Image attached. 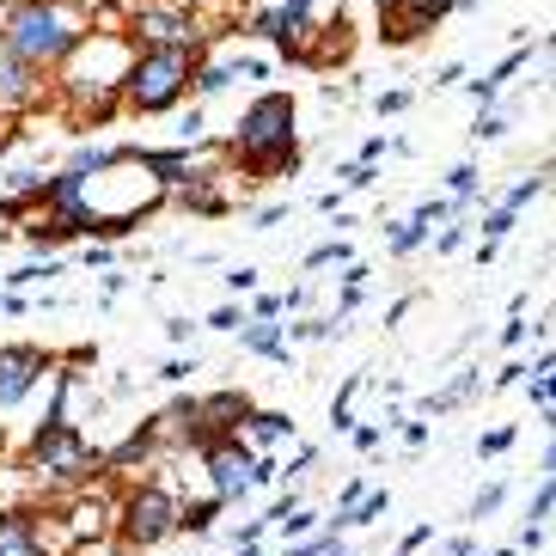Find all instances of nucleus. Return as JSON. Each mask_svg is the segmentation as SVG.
<instances>
[{
    "label": "nucleus",
    "instance_id": "423d86ee",
    "mask_svg": "<svg viewBox=\"0 0 556 556\" xmlns=\"http://www.w3.org/2000/svg\"><path fill=\"white\" fill-rule=\"evenodd\" d=\"M202 465H208V483L220 502H239L251 490V446L239 434H220L214 446H202Z\"/></svg>",
    "mask_w": 556,
    "mask_h": 556
},
{
    "label": "nucleus",
    "instance_id": "f257e3e1",
    "mask_svg": "<svg viewBox=\"0 0 556 556\" xmlns=\"http://www.w3.org/2000/svg\"><path fill=\"white\" fill-rule=\"evenodd\" d=\"M67 392H74V374L55 379V404H50V416H43V428H37V441H31V465L50 490H80V483H92L99 465H104L99 446L67 422Z\"/></svg>",
    "mask_w": 556,
    "mask_h": 556
},
{
    "label": "nucleus",
    "instance_id": "4be33fe9",
    "mask_svg": "<svg viewBox=\"0 0 556 556\" xmlns=\"http://www.w3.org/2000/svg\"><path fill=\"white\" fill-rule=\"evenodd\" d=\"M502 483H490V490H477V502H471V520H490V514H495V507H502Z\"/></svg>",
    "mask_w": 556,
    "mask_h": 556
},
{
    "label": "nucleus",
    "instance_id": "79ce46f5",
    "mask_svg": "<svg viewBox=\"0 0 556 556\" xmlns=\"http://www.w3.org/2000/svg\"><path fill=\"white\" fill-rule=\"evenodd\" d=\"M0 312H7V300H0Z\"/></svg>",
    "mask_w": 556,
    "mask_h": 556
},
{
    "label": "nucleus",
    "instance_id": "ea45409f",
    "mask_svg": "<svg viewBox=\"0 0 556 556\" xmlns=\"http://www.w3.org/2000/svg\"><path fill=\"white\" fill-rule=\"evenodd\" d=\"M495 556H520V551H495Z\"/></svg>",
    "mask_w": 556,
    "mask_h": 556
},
{
    "label": "nucleus",
    "instance_id": "7c9ffc66",
    "mask_svg": "<svg viewBox=\"0 0 556 556\" xmlns=\"http://www.w3.org/2000/svg\"><path fill=\"white\" fill-rule=\"evenodd\" d=\"M428 539H434V526H416V532H409V539L404 544H397V556H409V551H422V544Z\"/></svg>",
    "mask_w": 556,
    "mask_h": 556
},
{
    "label": "nucleus",
    "instance_id": "9b49d317",
    "mask_svg": "<svg viewBox=\"0 0 556 556\" xmlns=\"http://www.w3.org/2000/svg\"><path fill=\"white\" fill-rule=\"evenodd\" d=\"M153 446H160V416H153L148 428H135L123 446H111V453H104V471H129V465H148Z\"/></svg>",
    "mask_w": 556,
    "mask_h": 556
},
{
    "label": "nucleus",
    "instance_id": "f3484780",
    "mask_svg": "<svg viewBox=\"0 0 556 556\" xmlns=\"http://www.w3.org/2000/svg\"><path fill=\"white\" fill-rule=\"evenodd\" d=\"M551 507H556V490H551V477H544L539 495H532V514H526V532H551Z\"/></svg>",
    "mask_w": 556,
    "mask_h": 556
},
{
    "label": "nucleus",
    "instance_id": "72a5a7b5",
    "mask_svg": "<svg viewBox=\"0 0 556 556\" xmlns=\"http://www.w3.org/2000/svg\"><path fill=\"white\" fill-rule=\"evenodd\" d=\"M458 245H465V227H446L441 239H434V251H458Z\"/></svg>",
    "mask_w": 556,
    "mask_h": 556
},
{
    "label": "nucleus",
    "instance_id": "473e14b6",
    "mask_svg": "<svg viewBox=\"0 0 556 556\" xmlns=\"http://www.w3.org/2000/svg\"><path fill=\"white\" fill-rule=\"evenodd\" d=\"M227 288H239V294H251V288H257V269H232V276H227Z\"/></svg>",
    "mask_w": 556,
    "mask_h": 556
},
{
    "label": "nucleus",
    "instance_id": "412c9836",
    "mask_svg": "<svg viewBox=\"0 0 556 556\" xmlns=\"http://www.w3.org/2000/svg\"><path fill=\"white\" fill-rule=\"evenodd\" d=\"M355 392H361V379H349L343 392H337V404H330V422H337V428H355V416H349V404H355Z\"/></svg>",
    "mask_w": 556,
    "mask_h": 556
},
{
    "label": "nucleus",
    "instance_id": "2f4dec72",
    "mask_svg": "<svg viewBox=\"0 0 556 556\" xmlns=\"http://www.w3.org/2000/svg\"><path fill=\"white\" fill-rule=\"evenodd\" d=\"M208 325H214V330H239V325H245V318H239V306H220V312H214V318H208Z\"/></svg>",
    "mask_w": 556,
    "mask_h": 556
},
{
    "label": "nucleus",
    "instance_id": "dca6fc26",
    "mask_svg": "<svg viewBox=\"0 0 556 556\" xmlns=\"http://www.w3.org/2000/svg\"><path fill=\"white\" fill-rule=\"evenodd\" d=\"M386 507H392V495H386V490H367V495H361V502L349 507V514H343L337 526H367V520H379Z\"/></svg>",
    "mask_w": 556,
    "mask_h": 556
},
{
    "label": "nucleus",
    "instance_id": "c756f323",
    "mask_svg": "<svg viewBox=\"0 0 556 556\" xmlns=\"http://www.w3.org/2000/svg\"><path fill=\"white\" fill-rule=\"evenodd\" d=\"M190 374H197V361H165V367H160V379H172V386H178V379H190Z\"/></svg>",
    "mask_w": 556,
    "mask_h": 556
},
{
    "label": "nucleus",
    "instance_id": "393cba45",
    "mask_svg": "<svg viewBox=\"0 0 556 556\" xmlns=\"http://www.w3.org/2000/svg\"><path fill=\"white\" fill-rule=\"evenodd\" d=\"M507 227H514V208H495L490 220H483V245H495V239H507Z\"/></svg>",
    "mask_w": 556,
    "mask_h": 556
},
{
    "label": "nucleus",
    "instance_id": "37998d69",
    "mask_svg": "<svg viewBox=\"0 0 556 556\" xmlns=\"http://www.w3.org/2000/svg\"><path fill=\"white\" fill-rule=\"evenodd\" d=\"M379 7H386V0H379Z\"/></svg>",
    "mask_w": 556,
    "mask_h": 556
},
{
    "label": "nucleus",
    "instance_id": "f8f14e48",
    "mask_svg": "<svg viewBox=\"0 0 556 556\" xmlns=\"http://www.w3.org/2000/svg\"><path fill=\"white\" fill-rule=\"evenodd\" d=\"M239 343L251 349V355H269V361H288V337H281L276 318H251L245 330H239Z\"/></svg>",
    "mask_w": 556,
    "mask_h": 556
},
{
    "label": "nucleus",
    "instance_id": "c85d7f7f",
    "mask_svg": "<svg viewBox=\"0 0 556 556\" xmlns=\"http://www.w3.org/2000/svg\"><path fill=\"white\" fill-rule=\"evenodd\" d=\"M446 184H453V197H471V190H477V172H471V165H453V178H446Z\"/></svg>",
    "mask_w": 556,
    "mask_h": 556
},
{
    "label": "nucleus",
    "instance_id": "39448f33",
    "mask_svg": "<svg viewBox=\"0 0 556 556\" xmlns=\"http://www.w3.org/2000/svg\"><path fill=\"white\" fill-rule=\"evenodd\" d=\"M178 532V495L165 490V483H141V490L123 495L116 507V539L129 544V551H153Z\"/></svg>",
    "mask_w": 556,
    "mask_h": 556
},
{
    "label": "nucleus",
    "instance_id": "f03ea898",
    "mask_svg": "<svg viewBox=\"0 0 556 556\" xmlns=\"http://www.w3.org/2000/svg\"><path fill=\"white\" fill-rule=\"evenodd\" d=\"M232 153L245 160V172L269 178V172H294V99L288 92H263L232 135Z\"/></svg>",
    "mask_w": 556,
    "mask_h": 556
},
{
    "label": "nucleus",
    "instance_id": "aec40b11",
    "mask_svg": "<svg viewBox=\"0 0 556 556\" xmlns=\"http://www.w3.org/2000/svg\"><path fill=\"white\" fill-rule=\"evenodd\" d=\"M337 551H343V544H337V526H325V532H318V539L294 544V551H288V556H337Z\"/></svg>",
    "mask_w": 556,
    "mask_h": 556
},
{
    "label": "nucleus",
    "instance_id": "bb28decb",
    "mask_svg": "<svg viewBox=\"0 0 556 556\" xmlns=\"http://www.w3.org/2000/svg\"><path fill=\"white\" fill-rule=\"evenodd\" d=\"M532 197H544V172H539V178H526V184H514V197H507V208H526Z\"/></svg>",
    "mask_w": 556,
    "mask_h": 556
},
{
    "label": "nucleus",
    "instance_id": "6ab92c4d",
    "mask_svg": "<svg viewBox=\"0 0 556 556\" xmlns=\"http://www.w3.org/2000/svg\"><path fill=\"white\" fill-rule=\"evenodd\" d=\"M422 239H428V220H422V214H416V220H404V227L392 232V251H397V257H404V251H416V245H422Z\"/></svg>",
    "mask_w": 556,
    "mask_h": 556
},
{
    "label": "nucleus",
    "instance_id": "b1692460",
    "mask_svg": "<svg viewBox=\"0 0 556 556\" xmlns=\"http://www.w3.org/2000/svg\"><path fill=\"white\" fill-rule=\"evenodd\" d=\"M281 532H288V539H300V532H312V526H318V514H306V507H294V514H281Z\"/></svg>",
    "mask_w": 556,
    "mask_h": 556
},
{
    "label": "nucleus",
    "instance_id": "f704fd0d",
    "mask_svg": "<svg viewBox=\"0 0 556 556\" xmlns=\"http://www.w3.org/2000/svg\"><path fill=\"white\" fill-rule=\"evenodd\" d=\"M257 318H281V294H257Z\"/></svg>",
    "mask_w": 556,
    "mask_h": 556
},
{
    "label": "nucleus",
    "instance_id": "ddd939ff",
    "mask_svg": "<svg viewBox=\"0 0 556 556\" xmlns=\"http://www.w3.org/2000/svg\"><path fill=\"white\" fill-rule=\"evenodd\" d=\"M239 434H251L257 446H276V441H288V434H294V422H288L281 409H245V422H239Z\"/></svg>",
    "mask_w": 556,
    "mask_h": 556
},
{
    "label": "nucleus",
    "instance_id": "9d476101",
    "mask_svg": "<svg viewBox=\"0 0 556 556\" xmlns=\"http://www.w3.org/2000/svg\"><path fill=\"white\" fill-rule=\"evenodd\" d=\"M0 556H43V526H37V514H25V507L0 514Z\"/></svg>",
    "mask_w": 556,
    "mask_h": 556
},
{
    "label": "nucleus",
    "instance_id": "58836bf2",
    "mask_svg": "<svg viewBox=\"0 0 556 556\" xmlns=\"http://www.w3.org/2000/svg\"><path fill=\"white\" fill-rule=\"evenodd\" d=\"M288 7H300V13H306V7H312V0H288Z\"/></svg>",
    "mask_w": 556,
    "mask_h": 556
},
{
    "label": "nucleus",
    "instance_id": "0eeeda50",
    "mask_svg": "<svg viewBox=\"0 0 556 556\" xmlns=\"http://www.w3.org/2000/svg\"><path fill=\"white\" fill-rule=\"evenodd\" d=\"M135 37L141 43H184V50H197V18H190V7L184 0H165V7H135Z\"/></svg>",
    "mask_w": 556,
    "mask_h": 556
},
{
    "label": "nucleus",
    "instance_id": "a878e982",
    "mask_svg": "<svg viewBox=\"0 0 556 556\" xmlns=\"http://www.w3.org/2000/svg\"><path fill=\"white\" fill-rule=\"evenodd\" d=\"M190 80H197L202 92H220V86L232 80V67H220V62H214V67H202V74H190Z\"/></svg>",
    "mask_w": 556,
    "mask_h": 556
},
{
    "label": "nucleus",
    "instance_id": "e433bc0d",
    "mask_svg": "<svg viewBox=\"0 0 556 556\" xmlns=\"http://www.w3.org/2000/svg\"><path fill=\"white\" fill-rule=\"evenodd\" d=\"M404 441L409 446H428V422H404Z\"/></svg>",
    "mask_w": 556,
    "mask_h": 556
},
{
    "label": "nucleus",
    "instance_id": "a211bd4d",
    "mask_svg": "<svg viewBox=\"0 0 556 556\" xmlns=\"http://www.w3.org/2000/svg\"><path fill=\"white\" fill-rule=\"evenodd\" d=\"M477 392V374H458L453 386H446L441 397H428V409H434V416H441V409H453V404H465V397Z\"/></svg>",
    "mask_w": 556,
    "mask_h": 556
},
{
    "label": "nucleus",
    "instance_id": "20e7f679",
    "mask_svg": "<svg viewBox=\"0 0 556 556\" xmlns=\"http://www.w3.org/2000/svg\"><path fill=\"white\" fill-rule=\"evenodd\" d=\"M190 74H197V50H184V43H153L141 50V62L123 74V99L135 111H172V104L190 92Z\"/></svg>",
    "mask_w": 556,
    "mask_h": 556
},
{
    "label": "nucleus",
    "instance_id": "5701e85b",
    "mask_svg": "<svg viewBox=\"0 0 556 556\" xmlns=\"http://www.w3.org/2000/svg\"><path fill=\"white\" fill-rule=\"evenodd\" d=\"M325 263H349V245H343V239H330V245H318V251L306 257V269H325Z\"/></svg>",
    "mask_w": 556,
    "mask_h": 556
},
{
    "label": "nucleus",
    "instance_id": "1a4fd4ad",
    "mask_svg": "<svg viewBox=\"0 0 556 556\" xmlns=\"http://www.w3.org/2000/svg\"><path fill=\"white\" fill-rule=\"evenodd\" d=\"M31 99H37V67L0 43V111H18V104H31Z\"/></svg>",
    "mask_w": 556,
    "mask_h": 556
},
{
    "label": "nucleus",
    "instance_id": "2eb2a0df",
    "mask_svg": "<svg viewBox=\"0 0 556 556\" xmlns=\"http://www.w3.org/2000/svg\"><path fill=\"white\" fill-rule=\"evenodd\" d=\"M520 62H526V50H514V55H507V62H502V67H495V74H490V80H471V92H477V104H490V99H495V92H502V86H507V80H514V74H520Z\"/></svg>",
    "mask_w": 556,
    "mask_h": 556
},
{
    "label": "nucleus",
    "instance_id": "4468645a",
    "mask_svg": "<svg viewBox=\"0 0 556 556\" xmlns=\"http://www.w3.org/2000/svg\"><path fill=\"white\" fill-rule=\"evenodd\" d=\"M220 507H227L220 495H202V502H190V507L178 502V532H190V539H208L214 520H220Z\"/></svg>",
    "mask_w": 556,
    "mask_h": 556
},
{
    "label": "nucleus",
    "instance_id": "c9c22d12",
    "mask_svg": "<svg viewBox=\"0 0 556 556\" xmlns=\"http://www.w3.org/2000/svg\"><path fill=\"white\" fill-rule=\"evenodd\" d=\"M379 441H386V434H379V428H355V446H361V453H374Z\"/></svg>",
    "mask_w": 556,
    "mask_h": 556
},
{
    "label": "nucleus",
    "instance_id": "a19ab883",
    "mask_svg": "<svg viewBox=\"0 0 556 556\" xmlns=\"http://www.w3.org/2000/svg\"><path fill=\"white\" fill-rule=\"evenodd\" d=\"M184 7H202V0H184Z\"/></svg>",
    "mask_w": 556,
    "mask_h": 556
},
{
    "label": "nucleus",
    "instance_id": "cd10ccee",
    "mask_svg": "<svg viewBox=\"0 0 556 556\" xmlns=\"http://www.w3.org/2000/svg\"><path fill=\"white\" fill-rule=\"evenodd\" d=\"M507 446H514V428H490V434L477 441V453L490 458V453H507Z\"/></svg>",
    "mask_w": 556,
    "mask_h": 556
},
{
    "label": "nucleus",
    "instance_id": "4c0bfd02",
    "mask_svg": "<svg viewBox=\"0 0 556 556\" xmlns=\"http://www.w3.org/2000/svg\"><path fill=\"white\" fill-rule=\"evenodd\" d=\"M446 556H477L471 539H446Z\"/></svg>",
    "mask_w": 556,
    "mask_h": 556
},
{
    "label": "nucleus",
    "instance_id": "7ed1b4c3",
    "mask_svg": "<svg viewBox=\"0 0 556 556\" xmlns=\"http://www.w3.org/2000/svg\"><path fill=\"white\" fill-rule=\"evenodd\" d=\"M0 43H7L13 55H25V62L43 74L50 62H62V55L80 50V25H74L55 0H25V7H13V13H7Z\"/></svg>",
    "mask_w": 556,
    "mask_h": 556
},
{
    "label": "nucleus",
    "instance_id": "6e6552de",
    "mask_svg": "<svg viewBox=\"0 0 556 556\" xmlns=\"http://www.w3.org/2000/svg\"><path fill=\"white\" fill-rule=\"evenodd\" d=\"M43 374H50V355L43 349H31V343L0 349V409H13Z\"/></svg>",
    "mask_w": 556,
    "mask_h": 556
}]
</instances>
